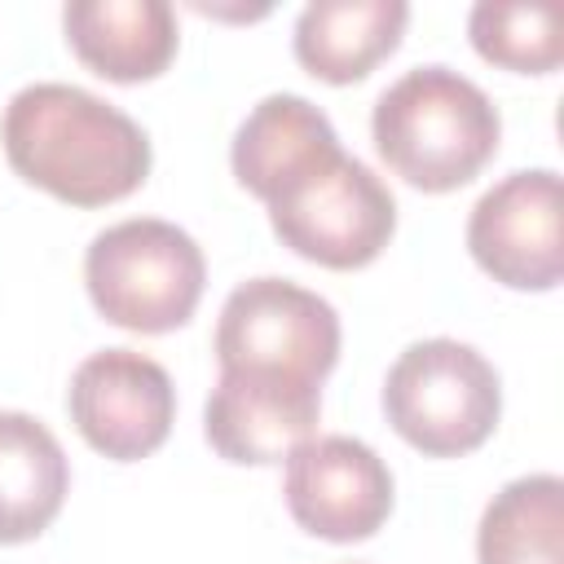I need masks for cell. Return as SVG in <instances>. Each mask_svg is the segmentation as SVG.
I'll use <instances>...</instances> for the list:
<instances>
[{"label":"cell","mask_w":564,"mask_h":564,"mask_svg":"<svg viewBox=\"0 0 564 564\" xmlns=\"http://www.w3.org/2000/svg\"><path fill=\"white\" fill-rule=\"evenodd\" d=\"M291 520L326 542H361L392 511V471L357 436H308L286 454Z\"/></svg>","instance_id":"obj_9"},{"label":"cell","mask_w":564,"mask_h":564,"mask_svg":"<svg viewBox=\"0 0 564 564\" xmlns=\"http://www.w3.org/2000/svg\"><path fill=\"white\" fill-rule=\"evenodd\" d=\"M66 410L97 454L137 463L167 441L176 419V388L154 357L137 348H101L75 366Z\"/></svg>","instance_id":"obj_8"},{"label":"cell","mask_w":564,"mask_h":564,"mask_svg":"<svg viewBox=\"0 0 564 564\" xmlns=\"http://www.w3.org/2000/svg\"><path fill=\"white\" fill-rule=\"evenodd\" d=\"M379 159L414 189L445 194L480 176L498 154L502 119L480 84L427 62L392 79L370 115Z\"/></svg>","instance_id":"obj_2"},{"label":"cell","mask_w":564,"mask_h":564,"mask_svg":"<svg viewBox=\"0 0 564 564\" xmlns=\"http://www.w3.org/2000/svg\"><path fill=\"white\" fill-rule=\"evenodd\" d=\"M405 22V0H308L295 18L291 44L308 75L357 84L401 44Z\"/></svg>","instance_id":"obj_12"},{"label":"cell","mask_w":564,"mask_h":564,"mask_svg":"<svg viewBox=\"0 0 564 564\" xmlns=\"http://www.w3.org/2000/svg\"><path fill=\"white\" fill-rule=\"evenodd\" d=\"M264 207L282 247L326 269H361L397 234L392 189L344 145L313 159Z\"/></svg>","instance_id":"obj_5"},{"label":"cell","mask_w":564,"mask_h":564,"mask_svg":"<svg viewBox=\"0 0 564 564\" xmlns=\"http://www.w3.org/2000/svg\"><path fill=\"white\" fill-rule=\"evenodd\" d=\"M471 260L511 291H551L564 278V189L555 167H520L485 189L467 216Z\"/></svg>","instance_id":"obj_7"},{"label":"cell","mask_w":564,"mask_h":564,"mask_svg":"<svg viewBox=\"0 0 564 564\" xmlns=\"http://www.w3.org/2000/svg\"><path fill=\"white\" fill-rule=\"evenodd\" d=\"M70 489L57 436L22 410H0V546L40 538Z\"/></svg>","instance_id":"obj_14"},{"label":"cell","mask_w":564,"mask_h":564,"mask_svg":"<svg viewBox=\"0 0 564 564\" xmlns=\"http://www.w3.org/2000/svg\"><path fill=\"white\" fill-rule=\"evenodd\" d=\"M467 35L485 62L520 75H551L564 62V31L555 4L480 0L467 18Z\"/></svg>","instance_id":"obj_16"},{"label":"cell","mask_w":564,"mask_h":564,"mask_svg":"<svg viewBox=\"0 0 564 564\" xmlns=\"http://www.w3.org/2000/svg\"><path fill=\"white\" fill-rule=\"evenodd\" d=\"M93 308L137 335H163L194 317L207 282L203 247L172 220L132 216L101 229L84 256Z\"/></svg>","instance_id":"obj_3"},{"label":"cell","mask_w":564,"mask_h":564,"mask_svg":"<svg viewBox=\"0 0 564 564\" xmlns=\"http://www.w3.org/2000/svg\"><path fill=\"white\" fill-rule=\"evenodd\" d=\"M317 414L322 383L260 370H220L203 405V432L220 458L264 467L304 445L317 432Z\"/></svg>","instance_id":"obj_10"},{"label":"cell","mask_w":564,"mask_h":564,"mask_svg":"<svg viewBox=\"0 0 564 564\" xmlns=\"http://www.w3.org/2000/svg\"><path fill=\"white\" fill-rule=\"evenodd\" d=\"M62 31L75 57L115 84H141L176 57V13L167 0H70Z\"/></svg>","instance_id":"obj_11"},{"label":"cell","mask_w":564,"mask_h":564,"mask_svg":"<svg viewBox=\"0 0 564 564\" xmlns=\"http://www.w3.org/2000/svg\"><path fill=\"white\" fill-rule=\"evenodd\" d=\"M339 150L335 123L300 93H269L238 123L229 163L242 189L269 203L291 176H300L313 159Z\"/></svg>","instance_id":"obj_13"},{"label":"cell","mask_w":564,"mask_h":564,"mask_svg":"<svg viewBox=\"0 0 564 564\" xmlns=\"http://www.w3.org/2000/svg\"><path fill=\"white\" fill-rule=\"evenodd\" d=\"M9 167L70 207H106L150 176V137L79 84H26L0 119Z\"/></svg>","instance_id":"obj_1"},{"label":"cell","mask_w":564,"mask_h":564,"mask_svg":"<svg viewBox=\"0 0 564 564\" xmlns=\"http://www.w3.org/2000/svg\"><path fill=\"white\" fill-rule=\"evenodd\" d=\"M383 414L392 432L427 458H458L480 449L502 414L498 370L458 339L410 344L383 379Z\"/></svg>","instance_id":"obj_4"},{"label":"cell","mask_w":564,"mask_h":564,"mask_svg":"<svg viewBox=\"0 0 564 564\" xmlns=\"http://www.w3.org/2000/svg\"><path fill=\"white\" fill-rule=\"evenodd\" d=\"M220 370H260L322 383L339 361V313L286 278H247L216 322Z\"/></svg>","instance_id":"obj_6"},{"label":"cell","mask_w":564,"mask_h":564,"mask_svg":"<svg viewBox=\"0 0 564 564\" xmlns=\"http://www.w3.org/2000/svg\"><path fill=\"white\" fill-rule=\"evenodd\" d=\"M564 485L551 471L502 485L476 529L480 564H564Z\"/></svg>","instance_id":"obj_15"}]
</instances>
